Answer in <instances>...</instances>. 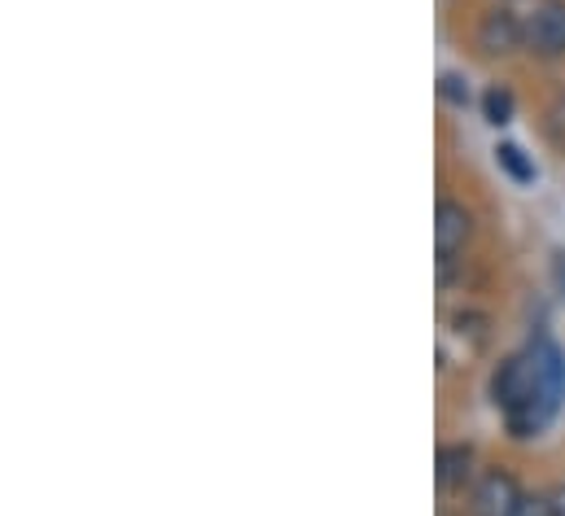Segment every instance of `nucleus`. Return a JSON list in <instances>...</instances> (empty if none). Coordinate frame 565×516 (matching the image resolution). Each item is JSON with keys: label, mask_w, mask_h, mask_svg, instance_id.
Here are the masks:
<instances>
[{"label": "nucleus", "mask_w": 565, "mask_h": 516, "mask_svg": "<svg viewBox=\"0 0 565 516\" xmlns=\"http://www.w3.org/2000/svg\"><path fill=\"white\" fill-rule=\"evenodd\" d=\"M562 394H565L562 351L548 346V342H535L522 355H509L500 364V373L491 377V398L509 416V424H513L518 438L540 433L557 416Z\"/></svg>", "instance_id": "f257e3e1"}, {"label": "nucleus", "mask_w": 565, "mask_h": 516, "mask_svg": "<svg viewBox=\"0 0 565 516\" xmlns=\"http://www.w3.org/2000/svg\"><path fill=\"white\" fill-rule=\"evenodd\" d=\"M522 486H518V477L513 473H504V469H491L482 482H478V491H473V516H513L522 508Z\"/></svg>", "instance_id": "f03ea898"}, {"label": "nucleus", "mask_w": 565, "mask_h": 516, "mask_svg": "<svg viewBox=\"0 0 565 516\" xmlns=\"http://www.w3.org/2000/svg\"><path fill=\"white\" fill-rule=\"evenodd\" d=\"M469 237H473V215L460 202H438V211H434V250H438V258L443 262L456 258L469 246Z\"/></svg>", "instance_id": "7ed1b4c3"}, {"label": "nucleus", "mask_w": 565, "mask_h": 516, "mask_svg": "<svg viewBox=\"0 0 565 516\" xmlns=\"http://www.w3.org/2000/svg\"><path fill=\"white\" fill-rule=\"evenodd\" d=\"M526 44L544 57H562L565 53V0H544L531 18H526Z\"/></svg>", "instance_id": "20e7f679"}, {"label": "nucleus", "mask_w": 565, "mask_h": 516, "mask_svg": "<svg viewBox=\"0 0 565 516\" xmlns=\"http://www.w3.org/2000/svg\"><path fill=\"white\" fill-rule=\"evenodd\" d=\"M522 40H526V22L513 9H491L478 26V44L487 53H513V49H522Z\"/></svg>", "instance_id": "39448f33"}, {"label": "nucleus", "mask_w": 565, "mask_h": 516, "mask_svg": "<svg viewBox=\"0 0 565 516\" xmlns=\"http://www.w3.org/2000/svg\"><path fill=\"white\" fill-rule=\"evenodd\" d=\"M469 477H473V447H465V442L443 447L438 451V486L443 491H460Z\"/></svg>", "instance_id": "423d86ee"}, {"label": "nucleus", "mask_w": 565, "mask_h": 516, "mask_svg": "<svg viewBox=\"0 0 565 516\" xmlns=\"http://www.w3.org/2000/svg\"><path fill=\"white\" fill-rule=\"evenodd\" d=\"M482 110H487V123L504 128V123L513 119V93H509V88H491V93L482 97Z\"/></svg>", "instance_id": "0eeeda50"}, {"label": "nucleus", "mask_w": 565, "mask_h": 516, "mask_svg": "<svg viewBox=\"0 0 565 516\" xmlns=\"http://www.w3.org/2000/svg\"><path fill=\"white\" fill-rule=\"evenodd\" d=\"M495 153H500V166H504V171H509L518 184H531V180H535V162H526L518 144H500Z\"/></svg>", "instance_id": "6e6552de"}, {"label": "nucleus", "mask_w": 565, "mask_h": 516, "mask_svg": "<svg viewBox=\"0 0 565 516\" xmlns=\"http://www.w3.org/2000/svg\"><path fill=\"white\" fill-rule=\"evenodd\" d=\"M438 88H443V97H447V101H456V106H465V101H469V88L460 84V75H443V84H438Z\"/></svg>", "instance_id": "1a4fd4ad"}, {"label": "nucleus", "mask_w": 565, "mask_h": 516, "mask_svg": "<svg viewBox=\"0 0 565 516\" xmlns=\"http://www.w3.org/2000/svg\"><path fill=\"white\" fill-rule=\"evenodd\" d=\"M513 516H553V508H548V499H522V508Z\"/></svg>", "instance_id": "9d476101"}, {"label": "nucleus", "mask_w": 565, "mask_h": 516, "mask_svg": "<svg viewBox=\"0 0 565 516\" xmlns=\"http://www.w3.org/2000/svg\"><path fill=\"white\" fill-rule=\"evenodd\" d=\"M548 508H553V516H565V486H557V491L548 495Z\"/></svg>", "instance_id": "9b49d317"}]
</instances>
